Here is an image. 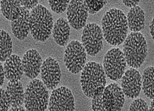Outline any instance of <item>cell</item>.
<instances>
[{"label":"cell","mask_w":154,"mask_h":111,"mask_svg":"<svg viewBox=\"0 0 154 111\" xmlns=\"http://www.w3.org/2000/svg\"><path fill=\"white\" fill-rule=\"evenodd\" d=\"M102 28L106 41L111 45L119 46L125 41L128 36L126 16L122 10L112 8L103 17Z\"/></svg>","instance_id":"obj_1"},{"label":"cell","mask_w":154,"mask_h":111,"mask_svg":"<svg viewBox=\"0 0 154 111\" xmlns=\"http://www.w3.org/2000/svg\"><path fill=\"white\" fill-rule=\"evenodd\" d=\"M106 84L103 66L96 62H87L82 70L81 85L84 94L89 98L101 94Z\"/></svg>","instance_id":"obj_2"},{"label":"cell","mask_w":154,"mask_h":111,"mask_svg":"<svg viewBox=\"0 0 154 111\" xmlns=\"http://www.w3.org/2000/svg\"><path fill=\"white\" fill-rule=\"evenodd\" d=\"M148 52L146 40L140 32H131L123 45V54L126 64L132 68H140L146 59Z\"/></svg>","instance_id":"obj_3"},{"label":"cell","mask_w":154,"mask_h":111,"mask_svg":"<svg viewBox=\"0 0 154 111\" xmlns=\"http://www.w3.org/2000/svg\"><path fill=\"white\" fill-rule=\"evenodd\" d=\"M53 26L52 14L45 6L38 4L30 11V31L35 40L44 42L48 40Z\"/></svg>","instance_id":"obj_4"},{"label":"cell","mask_w":154,"mask_h":111,"mask_svg":"<svg viewBox=\"0 0 154 111\" xmlns=\"http://www.w3.org/2000/svg\"><path fill=\"white\" fill-rule=\"evenodd\" d=\"M49 94L46 86L39 79H33L27 86L24 104L27 110H46L49 104Z\"/></svg>","instance_id":"obj_5"},{"label":"cell","mask_w":154,"mask_h":111,"mask_svg":"<svg viewBox=\"0 0 154 111\" xmlns=\"http://www.w3.org/2000/svg\"><path fill=\"white\" fill-rule=\"evenodd\" d=\"M126 66L123 51L119 48L109 50L105 56L103 68L106 75L109 79L116 82L122 79Z\"/></svg>","instance_id":"obj_6"},{"label":"cell","mask_w":154,"mask_h":111,"mask_svg":"<svg viewBox=\"0 0 154 111\" xmlns=\"http://www.w3.org/2000/svg\"><path fill=\"white\" fill-rule=\"evenodd\" d=\"M87 59L86 51L78 40L71 41L64 51V60L68 70L72 74L79 73L84 68Z\"/></svg>","instance_id":"obj_7"},{"label":"cell","mask_w":154,"mask_h":111,"mask_svg":"<svg viewBox=\"0 0 154 111\" xmlns=\"http://www.w3.org/2000/svg\"><path fill=\"white\" fill-rule=\"evenodd\" d=\"M103 32L101 27L95 23L87 24L83 30L82 42L86 52L95 56L103 48Z\"/></svg>","instance_id":"obj_8"},{"label":"cell","mask_w":154,"mask_h":111,"mask_svg":"<svg viewBox=\"0 0 154 111\" xmlns=\"http://www.w3.org/2000/svg\"><path fill=\"white\" fill-rule=\"evenodd\" d=\"M48 108L51 111L74 110V98L70 89L61 86L53 90Z\"/></svg>","instance_id":"obj_9"},{"label":"cell","mask_w":154,"mask_h":111,"mask_svg":"<svg viewBox=\"0 0 154 111\" xmlns=\"http://www.w3.org/2000/svg\"><path fill=\"white\" fill-rule=\"evenodd\" d=\"M103 110H121L125 103V94L117 83L108 85L101 94Z\"/></svg>","instance_id":"obj_10"},{"label":"cell","mask_w":154,"mask_h":111,"mask_svg":"<svg viewBox=\"0 0 154 111\" xmlns=\"http://www.w3.org/2000/svg\"><path fill=\"white\" fill-rule=\"evenodd\" d=\"M41 78L43 83L50 90L55 89L60 82L61 72L56 59L48 57L42 63Z\"/></svg>","instance_id":"obj_11"},{"label":"cell","mask_w":154,"mask_h":111,"mask_svg":"<svg viewBox=\"0 0 154 111\" xmlns=\"http://www.w3.org/2000/svg\"><path fill=\"white\" fill-rule=\"evenodd\" d=\"M89 15L84 1L72 0L67 9V17L69 24L74 29L79 30L84 28Z\"/></svg>","instance_id":"obj_12"},{"label":"cell","mask_w":154,"mask_h":111,"mask_svg":"<svg viewBox=\"0 0 154 111\" xmlns=\"http://www.w3.org/2000/svg\"><path fill=\"white\" fill-rule=\"evenodd\" d=\"M122 89L128 98L138 97L142 89V76L136 69L128 70L122 77Z\"/></svg>","instance_id":"obj_13"},{"label":"cell","mask_w":154,"mask_h":111,"mask_svg":"<svg viewBox=\"0 0 154 111\" xmlns=\"http://www.w3.org/2000/svg\"><path fill=\"white\" fill-rule=\"evenodd\" d=\"M22 61L24 75L30 79H35L41 71L43 63L40 54L36 50H29L24 54Z\"/></svg>","instance_id":"obj_14"},{"label":"cell","mask_w":154,"mask_h":111,"mask_svg":"<svg viewBox=\"0 0 154 111\" xmlns=\"http://www.w3.org/2000/svg\"><path fill=\"white\" fill-rule=\"evenodd\" d=\"M30 11L22 7L19 17L11 22V28L14 35L19 40H24L30 31Z\"/></svg>","instance_id":"obj_15"},{"label":"cell","mask_w":154,"mask_h":111,"mask_svg":"<svg viewBox=\"0 0 154 111\" xmlns=\"http://www.w3.org/2000/svg\"><path fill=\"white\" fill-rule=\"evenodd\" d=\"M4 70L6 79L9 82L19 81L24 74V70L23 61L19 56L13 54L8 58L5 62Z\"/></svg>","instance_id":"obj_16"},{"label":"cell","mask_w":154,"mask_h":111,"mask_svg":"<svg viewBox=\"0 0 154 111\" xmlns=\"http://www.w3.org/2000/svg\"><path fill=\"white\" fill-rule=\"evenodd\" d=\"M53 37L60 46L67 45L70 36V26L68 21L63 17L58 19L53 28Z\"/></svg>","instance_id":"obj_17"},{"label":"cell","mask_w":154,"mask_h":111,"mask_svg":"<svg viewBox=\"0 0 154 111\" xmlns=\"http://www.w3.org/2000/svg\"><path fill=\"white\" fill-rule=\"evenodd\" d=\"M128 28L132 32H140L145 26V14L139 6L131 8L126 16Z\"/></svg>","instance_id":"obj_18"},{"label":"cell","mask_w":154,"mask_h":111,"mask_svg":"<svg viewBox=\"0 0 154 111\" xmlns=\"http://www.w3.org/2000/svg\"><path fill=\"white\" fill-rule=\"evenodd\" d=\"M6 91L9 97L11 107L23 106L24 103L25 92L22 83L19 81L9 82Z\"/></svg>","instance_id":"obj_19"},{"label":"cell","mask_w":154,"mask_h":111,"mask_svg":"<svg viewBox=\"0 0 154 111\" xmlns=\"http://www.w3.org/2000/svg\"><path fill=\"white\" fill-rule=\"evenodd\" d=\"M21 8L20 1L17 0L1 1L2 13L6 19L11 22L16 20L19 17Z\"/></svg>","instance_id":"obj_20"},{"label":"cell","mask_w":154,"mask_h":111,"mask_svg":"<svg viewBox=\"0 0 154 111\" xmlns=\"http://www.w3.org/2000/svg\"><path fill=\"white\" fill-rule=\"evenodd\" d=\"M153 66L146 68L142 76V88L145 96L149 99H153Z\"/></svg>","instance_id":"obj_21"},{"label":"cell","mask_w":154,"mask_h":111,"mask_svg":"<svg viewBox=\"0 0 154 111\" xmlns=\"http://www.w3.org/2000/svg\"><path fill=\"white\" fill-rule=\"evenodd\" d=\"M12 51L13 43L11 37L6 31L1 30V44H0L1 62H5L12 55Z\"/></svg>","instance_id":"obj_22"},{"label":"cell","mask_w":154,"mask_h":111,"mask_svg":"<svg viewBox=\"0 0 154 111\" xmlns=\"http://www.w3.org/2000/svg\"><path fill=\"white\" fill-rule=\"evenodd\" d=\"M84 2L88 10V13L91 14L97 13L107 3V1H102V0H87Z\"/></svg>","instance_id":"obj_23"},{"label":"cell","mask_w":154,"mask_h":111,"mask_svg":"<svg viewBox=\"0 0 154 111\" xmlns=\"http://www.w3.org/2000/svg\"><path fill=\"white\" fill-rule=\"evenodd\" d=\"M71 1L69 0H58V1H53L49 0L48 3L51 7V10L57 14L63 13L68 7Z\"/></svg>","instance_id":"obj_24"},{"label":"cell","mask_w":154,"mask_h":111,"mask_svg":"<svg viewBox=\"0 0 154 111\" xmlns=\"http://www.w3.org/2000/svg\"><path fill=\"white\" fill-rule=\"evenodd\" d=\"M11 107L9 95L6 90L1 88V100H0V110H9Z\"/></svg>","instance_id":"obj_25"},{"label":"cell","mask_w":154,"mask_h":111,"mask_svg":"<svg viewBox=\"0 0 154 111\" xmlns=\"http://www.w3.org/2000/svg\"><path fill=\"white\" fill-rule=\"evenodd\" d=\"M129 110H149V107L147 104L144 99L141 98L135 99L134 101L132 102L129 109Z\"/></svg>","instance_id":"obj_26"},{"label":"cell","mask_w":154,"mask_h":111,"mask_svg":"<svg viewBox=\"0 0 154 111\" xmlns=\"http://www.w3.org/2000/svg\"><path fill=\"white\" fill-rule=\"evenodd\" d=\"M38 1L37 0H27V1H26V0H21L20 1V6L22 7H24L26 8L28 10H32L33 9H34L35 7H37L38 5Z\"/></svg>","instance_id":"obj_27"},{"label":"cell","mask_w":154,"mask_h":111,"mask_svg":"<svg viewBox=\"0 0 154 111\" xmlns=\"http://www.w3.org/2000/svg\"><path fill=\"white\" fill-rule=\"evenodd\" d=\"M92 109L93 110H95V111L103 110L101 94H100L95 98H92Z\"/></svg>","instance_id":"obj_28"},{"label":"cell","mask_w":154,"mask_h":111,"mask_svg":"<svg viewBox=\"0 0 154 111\" xmlns=\"http://www.w3.org/2000/svg\"><path fill=\"white\" fill-rule=\"evenodd\" d=\"M122 2L126 7L133 8L137 6L140 1L139 0H123Z\"/></svg>","instance_id":"obj_29"},{"label":"cell","mask_w":154,"mask_h":111,"mask_svg":"<svg viewBox=\"0 0 154 111\" xmlns=\"http://www.w3.org/2000/svg\"><path fill=\"white\" fill-rule=\"evenodd\" d=\"M5 73L4 70V66L1 65V86H2L5 82Z\"/></svg>","instance_id":"obj_30"},{"label":"cell","mask_w":154,"mask_h":111,"mask_svg":"<svg viewBox=\"0 0 154 111\" xmlns=\"http://www.w3.org/2000/svg\"><path fill=\"white\" fill-rule=\"evenodd\" d=\"M9 110L11 111H17V110H27L26 107H24L23 106H18V107H11Z\"/></svg>","instance_id":"obj_31"},{"label":"cell","mask_w":154,"mask_h":111,"mask_svg":"<svg viewBox=\"0 0 154 111\" xmlns=\"http://www.w3.org/2000/svg\"><path fill=\"white\" fill-rule=\"evenodd\" d=\"M153 27H154V26H153V19L151 22V23H150V25L149 26L150 31V35L153 40Z\"/></svg>","instance_id":"obj_32"},{"label":"cell","mask_w":154,"mask_h":111,"mask_svg":"<svg viewBox=\"0 0 154 111\" xmlns=\"http://www.w3.org/2000/svg\"><path fill=\"white\" fill-rule=\"evenodd\" d=\"M149 110H154V106H153V99L152 100L150 107L149 109Z\"/></svg>","instance_id":"obj_33"}]
</instances>
